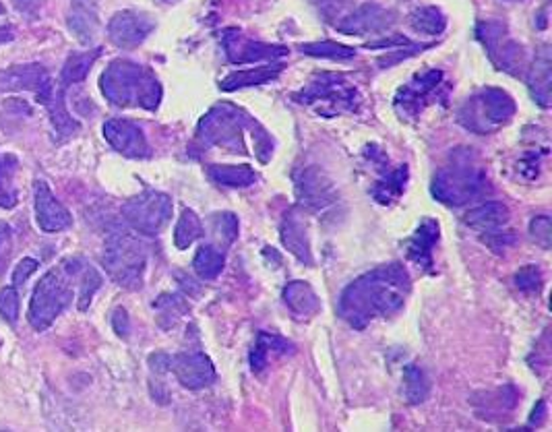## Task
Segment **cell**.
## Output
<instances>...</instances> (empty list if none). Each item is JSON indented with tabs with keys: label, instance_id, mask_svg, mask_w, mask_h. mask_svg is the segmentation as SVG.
Wrapping results in <instances>:
<instances>
[{
	"label": "cell",
	"instance_id": "cb8c5ba5",
	"mask_svg": "<svg viewBox=\"0 0 552 432\" xmlns=\"http://www.w3.org/2000/svg\"><path fill=\"white\" fill-rule=\"evenodd\" d=\"M552 62L548 48H542V52L536 56V61L529 69L528 88L532 91L534 102H538L542 108L550 106V83H552Z\"/></svg>",
	"mask_w": 552,
	"mask_h": 432
},
{
	"label": "cell",
	"instance_id": "ffe728a7",
	"mask_svg": "<svg viewBox=\"0 0 552 432\" xmlns=\"http://www.w3.org/2000/svg\"><path fill=\"white\" fill-rule=\"evenodd\" d=\"M463 221L470 228L478 230V232H497L509 221V207L500 203V201H486V203L470 209Z\"/></svg>",
	"mask_w": 552,
	"mask_h": 432
},
{
	"label": "cell",
	"instance_id": "3957f363",
	"mask_svg": "<svg viewBox=\"0 0 552 432\" xmlns=\"http://www.w3.org/2000/svg\"><path fill=\"white\" fill-rule=\"evenodd\" d=\"M431 191L441 203L460 207L490 193V183L486 172L474 164L470 151H457L453 162L434 176Z\"/></svg>",
	"mask_w": 552,
	"mask_h": 432
},
{
	"label": "cell",
	"instance_id": "52a82bcc",
	"mask_svg": "<svg viewBox=\"0 0 552 432\" xmlns=\"http://www.w3.org/2000/svg\"><path fill=\"white\" fill-rule=\"evenodd\" d=\"M251 127L249 117L232 104H217L199 122V136L207 146L244 154V133Z\"/></svg>",
	"mask_w": 552,
	"mask_h": 432
},
{
	"label": "cell",
	"instance_id": "30bf717a",
	"mask_svg": "<svg viewBox=\"0 0 552 432\" xmlns=\"http://www.w3.org/2000/svg\"><path fill=\"white\" fill-rule=\"evenodd\" d=\"M0 89L5 91H33L38 102L46 108L52 106L58 98L64 96L61 88H54L52 77L42 64H24L0 73Z\"/></svg>",
	"mask_w": 552,
	"mask_h": 432
},
{
	"label": "cell",
	"instance_id": "ee69618b",
	"mask_svg": "<svg viewBox=\"0 0 552 432\" xmlns=\"http://www.w3.org/2000/svg\"><path fill=\"white\" fill-rule=\"evenodd\" d=\"M395 46H412V42L408 38H404V35H394V38H383L370 42L368 44V48H387V50H394Z\"/></svg>",
	"mask_w": 552,
	"mask_h": 432
},
{
	"label": "cell",
	"instance_id": "836d02e7",
	"mask_svg": "<svg viewBox=\"0 0 552 432\" xmlns=\"http://www.w3.org/2000/svg\"><path fill=\"white\" fill-rule=\"evenodd\" d=\"M298 50L307 56H317V59H331V61H347L356 56L354 48L338 44V42H312V44H300Z\"/></svg>",
	"mask_w": 552,
	"mask_h": 432
},
{
	"label": "cell",
	"instance_id": "f546056e",
	"mask_svg": "<svg viewBox=\"0 0 552 432\" xmlns=\"http://www.w3.org/2000/svg\"><path fill=\"white\" fill-rule=\"evenodd\" d=\"M101 50H91V52H81V54H72L71 59L64 62L62 75H61V89L64 91L71 85H75L79 81H83L90 73L93 62L100 59Z\"/></svg>",
	"mask_w": 552,
	"mask_h": 432
},
{
	"label": "cell",
	"instance_id": "ba28073f",
	"mask_svg": "<svg viewBox=\"0 0 552 432\" xmlns=\"http://www.w3.org/2000/svg\"><path fill=\"white\" fill-rule=\"evenodd\" d=\"M294 98L296 102L317 108L319 114L331 117V114H339L344 110H354L358 93H356L354 85L338 75H319L317 79H312L307 88L298 91Z\"/></svg>",
	"mask_w": 552,
	"mask_h": 432
},
{
	"label": "cell",
	"instance_id": "f6af8a7d",
	"mask_svg": "<svg viewBox=\"0 0 552 432\" xmlns=\"http://www.w3.org/2000/svg\"><path fill=\"white\" fill-rule=\"evenodd\" d=\"M112 323H114L116 333L122 335V337H127V333H128V316H127L125 311H122V308H119V311L114 313Z\"/></svg>",
	"mask_w": 552,
	"mask_h": 432
},
{
	"label": "cell",
	"instance_id": "7402d4cb",
	"mask_svg": "<svg viewBox=\"0 0 552 432\" xmlns=\"http://www.w3.org/2000/svg\"><path fill=\"white\" fill-rule=\"evenodd\" d=\"M69 27L83 44H90L98 30V0H72Z\"/></svg>",
	"mask_w": 552,
	"mask_h": 432
},
{
	"label": "cell",
	"instance_id": "d6a6232c",
	"mask_svg": "<svg viewBox=\"0 0 552 432\" xmlns=\"http://www.w3.org/2000/svg\"><path fill=\"white\" fill-rule=\"evenodd\" d=\"M201 234L203 226L197 213H195L193 209H185L183 215H180L176 221V228H174V244H176V249H188L195 240L201 239Z\"/></svg>",
	"mask_w": 552,
	"mask_h": 432
},
{
	"label": "cell",
	"instance_id": "ab89813d",
	"mask_svg": "<svg viewBox=\"0 0 552 432\" xmlns=\"http://www.w3.org/2000/svg\"><path fill=\"white\" fill-rule=\"evenodd\" d=\"M515 286H518L521 292H538L542 287V271L536 268V265H528V268L518 271Z\"/></svg>",
	"mask_w": 552,
	"mask_h": 432
},
{
	"label": "cell",
	"instance_id": "d4e9b609",
	"mask_svg": "<svg viewBox=\"0 0 552 432\" xmlns=\"http://www.w3.org/2000/svg\"><path fill=\"white\" fill-rule=\"evenodd\" d=\"M283 302L296 316H312L321 308V300H319L317 292L307 282H292L283 287Z\"/></svg>",
	"mask_w": 552,
	"mask_h": 432
},
{
	"label": "cell",
	"instance_id": "603a6c76",
	"mask_svg": "<svg viewBox=\"0 0 552 432\" xmlns=\"http://www.w3.org/2000/svg\"><path fill=\"white\" fill-rule=\"evenodd\" d=\"M283 70V64L280 62H270L265 64V67H252V69H246V70H236V73L228 75L224 81L220 83V88L224 91H236V89H243V88H252V85H263V83H270V81H275L281 75Z\"/></svg>",
	"mask_w": 552,
	"mask_h": 432
},
{
	"label": "cell",
	"instance_id": "8992f818",
	"mask_svg": "<svg viewBox=\"0 0 552 432\" xmlns=\"http://www.w3.org/2000/svg\"><path fill=\"white\" fill-rule=\"evenodd\" d=\"M515 117V102L509 93L497 88L482 89L470 98L460 110V122L478 135H489Z\"/></svg>",
	"mask_w": 552,
	"mask_h": 432
},
{
	"label": "cell",
	"instance_id": "5b68a950",
	"mask_svg": "<svg viewBox=\"0 0 552 432\" xmlns=\"http://www.w3.org/2000/svg\"><path fill=\"white\" fill-rule=\"evenodd\" d=\"M72 300L71 268L62 263V269H54L43 276L33 290L29 305V323L35 331H46L58 319Z\"/></svg>",
	"mask_w": 552,
	"mask_h": 432
},
{
	"label": "cell",
	"instance_id": "bcb514c9",
	"mask_svg": "<svg viewBox=\"0 0 552 432\" xmlns=\"http://www.w3.org/2000/svg\"><path fill=\"white\" fill-rule=\"evenodd\" d=\"M544 418H547V403L540 401L538 408H534V414H532V418H529V422L536 424V427H540V424L544 422Z\"/></svg>",
	"mask_w": 552,
	"mask_h": 432
},
{
	"label": "cell",
	"instance_id": "7c38bea8",
	"mask_svg": "<svg viewBox=\"0 0 552 432\" xmlns=\"http://www.w3.org/2000/svg\"><path fill=\"white\" fill-rule=\"evenodd\" d=\"M156 30V21L145 13L120 11L108 23V38L119 48H135L149 38Z\"/></svg>",
	"mask_w": 552,
	"mask_h": 432
},
{
	"label": "cell",
	"instance_id": "2e32d148",
	"mask_svg": "<svg viewBox=\"0 0 552 432\" xmlns=\"http://www.w3.org/2000/svg\"><path fill=\"white\" fill-rule=\"evenodd\" d=\"M441 70H426L423 75H416L410 83H405L395 96V110L402 117H416L428 102L426 98L433 96V91L441 85Z\"/></svg>",
	"mask_w": 552,
	"mask_h": 432
},
{
	"label": "cell",
	"instance_id": "7bdbcfd3",
	"mask_svg": "<svg viewBox=\"0 0 552 432\" xmlns=\"http://www.w3.org/2000/svg\"><path fill=\"white\" fill-rule=\"evenodd\" d=\"M426 46H408V50H404V46L399 48V52H395V50H391V54L389 56H385V59H381V64L383 67H391V64H395V62H399L402 59H408V56H414V54H418V52H423Z\"/></svg>",
	"mask_w": 552,
	"mask_h": 432
},
{
	"label": "cell",
	"instance_id": "d6986e66",
	"mask_svg": "<svg viewBox=\"0 0 552 432\" xmlns=\"http://www.w3.org/2000/svg\"><path fill=\"white\" fill-rule=\"evenodd\" d=\"M280 236H281L283 247H286L290 253L298 258V261L307 263V265L315 263V258H312V249H310L307 226H304V221L298 218L296 213H286V218L281 220V226H280Z\"/></svg>",
	"mask_w": 552,
	"mask_h": 432
},
{
	"label": "cell",
	"instance_id": "8d00e7d4",
	"mask_svg": "<svg viewBox=\"0 0 552 432\" xmlns=\"http://www.w3.org/2000/svg\"><path fill=\"white\" fill-rule=\"evenodd\" d=\"M77 276H79V279H81V292H79V311H87L93 294H96V290H100L101 277H100V273L93 268H90L87 263H81Z\"/></svg>",
	"mask_w": 552,
	"mask_h": 432
},
{
	"label": "cell",
	"instance_id": "83f0119b",
	"mask_svg": "<svg viewBox=\"0 0 552 432\" xmlns=\"http://www.w3.org/2000/svg\"><path fill=\"white\" fill-rule=\"evenodd\" d=\"M431 395V380H428L426 372L420 369L418 364H408L404 369V398L410 406H418V403L426 401Z\"/></svg>",
	"mask_w": 552,
	"mask_h": 432
},
{
	"label": "cell",
	"instance_id": "d590c367",
	"mask_svg": "<svg viewBox=\"0 0 552 432\" xmlns=\"http://www.w3.org/2000/svg\"><path fill=\"white\" fill-rule=\"evenodd\" d=\"M476 35L492 59V56L497 54V50L500 48V44L507 40V27L503 23H499V21H481L476 27Z\"/></svg>",
	"mask_w": 552,
	"mask_h": 432
},
{
	"label": "cell",
	"instance_id": "1f68e13d",
	"mask_svg": "<svg viewBox=\"0 0 552 432\" xmlns=\"http://www.w3.org/2000/svg\"><path fill=\"white\" fill-rule=\"evenodd\" d=\"M410 25L420 33L439 35L445 32L447 17L437 6H420L410 15Z\"/></svg>",
	"mask_w": 552,
	"mask_h": 432
},
{
	"label": "cell",
	"instance_id": "8fae6325",
	"mask_svg": "<svg viewBox=\"0 0 552 432\" xmlns=\"http://www.w3.org/2000/svg\"><path fill=\"white\" fill-rule=\"evenodd\" d=\"M222 44H224V48H226L230 62H234V64H255V62H263V61L275 62L288 54L286 46L263 44V42L249 40L236 30L224 32Z\"/></svg>",
	"mask_w": 552,
	"mask_h": 432
},
{
	"label": "cell",
	"instance_id": "7a4b0ae2",
	"mask_svg": "<svg viewBox=\"0 0 552 432\" xmlns=\"http://www.w3.org/2000/svg\"><path fill=\"white\" fill-rule=\"evenodd\" d=\"M100 89L106 99L120 108L156 110L162 99V85L143 64L130 61L110 62L100 79Z\"/></svg>",
	"mask_w": 552,
	"mask_h": 432
},
{
	"label": "cell",
	"instance_id": "9c48e42d",
	"mask_svg": "<svg viewBox=\"0 0 552 432\" xmlns=\"http://www.w3.org/2000/svg\"><path fill=\"white\" fill-rule=\"evenodd\" d=\"M122 218L135 232L156 236L172 220V199L159 191H145L122 205Z\"/></svg>",
	"mask_w": 552,
	"mask_h": 432
},
{
	"label": "cell",
	"instance_id": "74e56055",
	"mask_svg": "<svg viewBox=\"0 0 552 432\" xmlns=\"http://www.w3.org/2000/svg\"><path fill=\"white\" fill-rule=\"evenodd\" d=\"M212 230L217 236V240L224 244H232L238 239V220L234 213L224 211V213H214L212 218Z\"/></svg>",
	"mask_w": 552,
	"mask_h": 432
},
{
	"label": "cell",
	"instance_id": "4fadbf2b",
	"mask_svg": "<svg viewBox=\"0 0 552 432\" xmlns=\"http://www.w3.org/2000/svg\"><path fill=\"white\" fill-rule=\"evenodd\" d=\"M296 194L302 205L312 209H325L336 203L338 191L323 170L302 168L294 174Z\"/></svg>",
	"mask_w": 552,
	"mask_h": 432
},
{
	"label": "cell",
	"instance_id": "b9f144b4",
	"mask_svg": "<svg viewBox=\"0 0 552 432\" xmlns=\"http://www.w3.org/2000/svg\"><path fill=\"white\" fill-rule=\"evenodd\" d=\"M35 269H38V261H33V258H24V261L17 265V269H14V273H13V284L14 286L25 284L29 276H32Z\"/></svg>",
	"mask_w": 552,
	"mask_h": 432
},
{
	"label": "cell",
	"instance_id": "e0dca14e",
	"mask_svg": "<svg viewBox=\"0 0 552 432\" xmlns=\"http://www.w3.org/2000/svg\"><path fill=\"white\" fill-rule=\"evenodd\" d=\"M33 203H35V220H38L43 232H61L72 224V218L67 207L61 205V201L54 197V193L48 189L46 183L38 180L33 189Z\"/></svg>",
	"mask_w": 552,
	"mask_h": 432
},
{
	"label": "cell",
	"instance_id": "9a60e30c",
	"mask_svg": "<svg viewBox=\"0 0 552 432\" xmlns=\"http://www.w3.org/2000/svg\"><path fill=\"white\" fill-rule=\"evenodd\" d=\"M170 371L186 389H205L215 380V369L205 354L201 352H183L170 356Z\"/></svg>",
	"mask_w": 552,
	"mask_h": 432
},
{
	"label": "cell",
	"instance_id": "277c9868",
	"mask_svg": "<svg viewBox=\"0 0 552 432\" xmlns=\"http://www.w3.org/2000/svg\"><path fill=\"white\" fill-rule=\"evenodd\" d=\"M104 269L116 284L127 290H139L148 269L145 244L127 232H114L104 247Z\"/></svg>",
	"mask_w": 552,
	"mask_h": 432
},
{
	"label": "cell",
	"instance_id": "4316f807",
	"mask_svg": "<svg viewBox=\"0 0 552 432\" xmlns=\"http://www.w3.org/2000/svg\"><path fill=\"white\" fill-rule=\"evenodd\" d=\"M292 348L286 340H281L278 335L270 333H259L255 345L251 350V369L255 372H261L270 364V354L278 352V354H286V352Z\"/></svg>",
	"mask_w": 552,
	"mask_h": 432
},
{
	"label": "cell",
	"instance_id": "484cf974",
	"mask_svg": "<svg viewBox=\"0 0 552 432\" xmlns=\"http://www.w3.org/2000/svg\"><path fill=\"white\" fill-rule=\"evenodd\" d=\"M207 174L215 184L228 186V189H244V186H251L257 183V172L246 164H243V165L215 164V165H209Z\"/></svg>",
	"mask_w": 552,
	"mask_h": 432
},
{
	"label": "cell",
	"instance_id": "5bb4252c",
	"mask_svg": "<svg viewBox=\"0 0 552 432\" xmlns=\"http://www.w3.org/2000/svg\"><path fill=\"white\" fill-rule=\"evenodd\" d=\"M104 136L110 146L125 157L145 160L151 155L149 143L139 125L125 118H112L104 125Z\"/></svg>",
	"mask_w": 552,
	"mask_h": 432
},
{
	"label": "cell",
	"instance_id": "44dd1931",
	"mask_svg": "<svg viewBox=\"0 0 552 432\" xmlns=\"http://www.w3.org/2000/svg\"><path fill=\"white\" fill-rule=\"evenodd\" d=\"M439 240V224L433 220H424L416 234L408 242V257L418 268L431 269L433 265V247Z\"/></svg>",
	"mask_w": 552,
	"mask_h": 432
},
{
	"label": "cell",
	"instance_id": "ac0fdd59",
	"mask_svg": "<svg viewBox=\"0 0 552 432\" xmlns=\"http://www.w3.org/2000/svg\"><path fill=\"white\" fill-rule=\"evenodd\" d=\"M394 21H395L394 13L383 9V6L375 3H368L341 19L336 27L338 32L346 35H366V33H379L389 30Z\"/></svg>",
	"mask_w": 552,
	"mask_h": 432
},
{
	"label": "cell",
	"instance_id": "f35d334b",
	"mask_svg": "<svg viewBox=\"0 0 552 432\" xmlns=\"http://www.w3.org/2000/svg\"><path fill=\"white\" fill-rule=\"evenodd\" d=\"M529 236H532L536 244H540L542 249H550L552 221L548 215H536V218L529 221Z\"/></svg>",
	"mask_w": 552,
	"mask_h": 432
},
{
	"label": "cell",
	"instance_id": "7dc6e473",
	"mask_svg": "<svg viewBox=\"0 0 552 432\" xmlns=\"http://www.w3.org/2000/svg\"><path fill=\"white\" fill-rule=\"evenodd\" d=\"M14 3H17L21 9H27L29 5H33V0H14Z\"/></svg>",
	"mask_w": 552,
	"mask_h": 432
},
{
	"label": "cell",
	"instance_id": "f1b7e54d",
	"mask_svg": "<svg viewBox=\"0 0 552 432\" xmlns=\"http://www.w3.org/2000/svg\"><path fill=\"white\" fill-rule=\"evenodd\" d=\"M224 263H226V257L220 249L214 247V244H203L193 258V269L201 279L212 282L222 273Z\"/></svg>",
	"mask_w": 552,
	"mask_h": 432
},
{
	"label": "cell",
	"instance_id": "4dcf8cb0",
	"mask_svg": "<svg viewBox=\"0 0 552 432\" xmlns=\"http://www.w3.org/2000/svg\"><path fill=\"white\" fill-rule=\"evenodd\" d=\"M19 168L17 157L11 154H0V207L11 209L17 203V186L13 178Z\"/></svg>",
	"mask_w": 552,
	"mask_h": 432
},
{
	"label": "cell",
	"instance_id": "6da1fadb",
	"mask_svg": "<svg viewBox=\"0 0 552 432\" xmlns=\"http://www.w3.org/2000/svg\"><path fill=\"white\" fill-rule=\"evenodd\" d=\"M410 273L402 263L381 265L356 277L339 296L341 319L354 329H365L376 316L397 313L410 294Z\"/></svg>",
	"mask_w": 552,
	"mask_h": 432
},
{
	"label": "cell",
	"instance_id": "e575fe53",
	"mask_svg": "<svg viewBox=\"0 0 552 432\" xmlns=\"http://www.w3.org/2000/svg\"><path fill=\"white\" fill-rule=\"evenodd\" d=\"M405 180H408V168L402 165V168L391 172L389 178L376 183L375 191H373L375 199L379 201V203H391V201H395L405 189Z\"/></svg>",
	"mask_w": 552,
	"mask_h": 432
},
{
	"label": "cell",
	"instance_id": "60d3db41",
	"mask_svg": "<svg viewBox=\"0 0 552 432\" xmlns=\"http://www.w3.org/2000/svg\"><path fill=\"white\" fill-rule=\"evenodd\" d=\"M0 315L9 323H14L19 316V292L14 287H5L0 292Z\"/></svg>",
	"mask_w": 552,
	"mask_h": 432
}]
</instances>
